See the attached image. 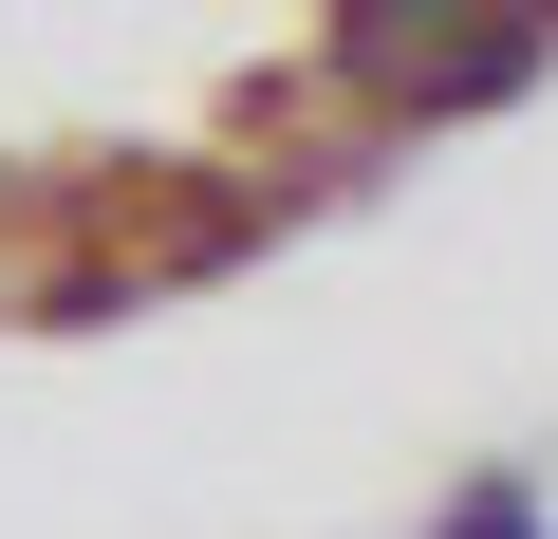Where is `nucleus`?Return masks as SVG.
<instances>
[{
  "label": "nucleus",
  "mask_w": 558,
  "mask_h": 539,
  "mask_svg": "<svg viewBox=\"0 0 558 539\" xmlns=\"http://www.w3.org/2000/svg\"><path fill=\"white\" fill-rule=\"evenodd\" d=\"M336 75L373 112H484L521 75H558V20H465V0H354L336 20Z\"/></svg>",
  "instance_id": "nucleus-1"
},
{
  "label": "nucleus",
  "mask_w": 558,
  "mask_h": 539,
  "mask_svg": "<svg viewBox=\"0 0 558 539\" xmlns=\"http://www.w3.org/2000/svg\"><path fill=\"white\" fill-rule=\"evenodd\" d=\"M447 539H539V502H521V483H465V502H447Z\"/></svg>",
  "instance_id": "nucleus-2"
}]
</instances>
